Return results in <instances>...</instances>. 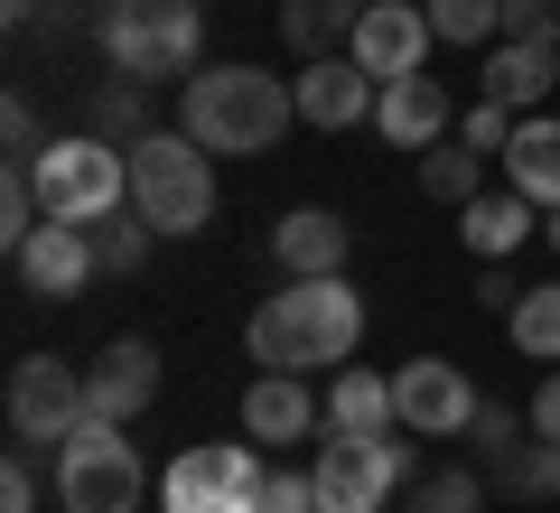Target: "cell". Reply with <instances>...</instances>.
<instances>
[{
    "label": "cell",
    "mask_w": 560,
    "mask_h": 513,
    "mask_svg": "<svg viewBox=\"0 0 560 513\" xmlns=\"http://www.w3.org/2000/svg\"><path fill=\"white\" fill-rule=\"evenodd\" d=\"M197 38H206L197 0H103V57L131 84L197 75Z\"/></svg>",
    "instance_id": "4"
},
{
    "label": "cell",
    "mask_w": 560,
    "mask_h": 513,
    "mask_svg": "<svg viewBox=\"0 0 560 513\" xmlns=\"http://www.w3.org/2000/svg\"><path fill=\"white\" fill-rule=\"evenodd\" d=\"M393 420L411 439H448V430L477 420V383L448 355H411V364H393Z\"/></svg>",
    "instance_id": "10"
},
{
    "label": "cell",
    "mask_w": 560,
    "mask_h": 513,
    "mask_svg": "<svg viewBox=\"0 0 560 513\" xmlns=\"http://www.w3.org/2000/svg\"><path fill=\"white\" fill-rule=\"evenodd\" d=\"M0 140H10V159H38V150H47L38 103H28V94H10V103H0Z\"/></svg>",
    "instance_id": "31"
},
{
    "label": "cell",
    "mask_w": 560,
    "mask_h": 513,
    "mask_svg": "<svg viewBox=\"0 0 560 513\" xmlns=\"http://www.w3.org/2000/svg\"><path fill=\"white\" fill-rule=\"evenodd\" d=\"M458 234L477 261H514L523 243H533V197L523 187H504V197H467L458 206Z\"/></svg>",
    "instance_id": "20"
},
{
    "label": "cell",
    "mask_w": 560,
    "mask_h": 513,
    "mask_svg": "<svg viewBox=\"0 0 560 513\" xmlns=\"http://www.w3.org/2000/svg\"><path fill=\"white\" fill-rule=\"evenodd\" d=\"M551 84H560V38H504L486 66V103H504V113H541Z\"/></svg>",
    "instance_id": "18"
},
{
    "label": "cell",
    "mask_w": 560,
    "mask_h": 513,
    "mask_svg": "<svg viewBox=\"0 0 560 513\" xmlns=\"http://www.w3.org/2000/svg\"><path fill=\"white\" fill-rule=\"evenodd\" d=\"M430 38H448V47L504 38V0H430Z\"/></svg>",
    "instance_id": "28"
},
{
    "label": "cell",
    "mask_w": 560,
    "mask_h": 513,
    "mask_svg": "<svg viewBox=\"0 0 560 513\" xmlns=\"http://www.w3.org/2000/svg\"><path fill=\"white\" fill-rule=\"evenodd\" d=\"M243 346H253L261 374H327V364H346L364 346V299L346 290V271L290 280L280 299H261V308H253Z\"/></svg>",
    "instance_id": "1"
},
{
    "label": "cell",
    "mask_w": 560,
    "mask_h": 513,
    "mask_svg": "<svg viewBox=\"0 0 560 513\" xmlns=\"http://www.w3.org/2000/svg\"><path fill=\"white\" fill-rule=\"evenodd\" d=\"M486 504V476L477 467H430L411 486V513H477Z\"/></svg>",
    "instance_id": "29"
},
{
    "label": "cell",
    "mask_w": 560,
    "mask_h": 513,
    "mask_svg": "<svg viewBox=\"0 0 560 513\" xmlns=\"http://www.w3.org/2000/svg\"><path fill=\"white\" fill-rule=\"evenodd\" d=\"M84 401H94V420H121V430H131V420L160 401V346H150V336H113L94 355V374H84Z\"/></svg>",
    "instance_id": "12"
},
{
    "label": "cell",
    "mask_w": 560,
    "mask_h": 513,
    "mask_svg": "<svg viewBox=\"0 0 560 513\" xmlns=\"http://www.w3.org/2000/svg\"><path fill=\"white\" fill-rule=\"evenodd\" d=\"M533 430L560 439V374H541V393H533Z\"/></svg>",
    "instance_id": "37"
},
{
    "label": "cell",
    "mask_w": 560,
    "mask_h": 513,
    "mask_svg": "<svg viewBox=\"0 0 560 513\" xmlns=\"http://www.w3.org/2000/svg\"><path fill=\"white\" fill-rule=\"evenodd\" d=\"M215 150H197L187 131H140L131 140V206L160 234H206L215 224Z\"/></svg>",
    "instance_id": "3"
},
{
    "label": "cell",
    "mask_w": 560,
    "mask_h": 513,
    "mask_svg": "<svg viewBox=\"0 0 560 513\" xmlns=\"http://www.w3.org/2000/svg\"><path fill=\"white\" fill-rule=\"evenodd\" d=\"M28 168H38V206L57 224H94V215H113V206H131V150H121V140L75 131V140H47Z\"/></svg>",
    "instance_id": "5"
},
{
    "label": "cell",
    "mask_w": 560,
    "mask_h": 513,
    "mask_svg": "<svg viewBox=\"0 0 560 513\" xmlns=\"http://www.w3.org/2000/svg\"><path fill=\"white\" fill-rule=\"evenodd\" d=\"M514 121H523V113H504V103H477V113L458 121V140H467V150H486V159H504V140H514Z\"/></svg>",
    "instance_id": "30"
},
{
    "label": "cell",
    "mask_w": 560,
    "mask_h": 513,
    "mask_svg": "<svg viewBox=\"0 0 560 513\" xmlns=\"http://www.w3.org/2000/svg\"><path fill=\"white\" fill-rule=\"evenodd\" d=\"M261 513H327L318 476H271V486H261Z\"/></svg>",
    "instance_id": "33"
},
{
    "label": "cell",
    "mask_w": 560,
    "mask_h": 513,
    "mask_svg": "<svg viewBox=\"0 0 560 513\" xmlns=\"http://www.w3.org/2000/svg\"><path fill=\"white\" fill-rule=\"evenodd\" d=\"M541 234H551V253H560V206H551V224H541Z\"/></svg>",
    "instance_id": "38"
},
{
    "label": "cell",
    "mask_w": 560,
    "mask_h": 513,
    "mask_svg": "<svg viewBox=\"0 0 560 513\" xmlns=\"http://www.w3.org/2000/svg\"><path fill=\"white\" fill-rule=\"evenodd\" d=\"M327 420V401H308L300 374H261L253 393H243V439L253 448H290V439H308Z\"/></svg>",
    "instance_id": "15"
},
{
    "label": "cell",
    "mask_w": 560,
    "mask_h": 513,
    "mask_svg": "<svg viewBox=\"0 0 560 513\" xmlns=\"http://www.w3.org/2000/svg\"><path fill=\"white\" fill-rule=\"evenodd\" d=\"M84 131H94V140H140V131H150V84L103 75L94 94H84Z\"/></svg>",
    "instance_id": "23"
},
{
    "label": "cell",
    "mask_w": 560,
    "mask_h": 513,
    "mask_svg": "<svg viewBox=\"0 0 560 513\" xmlns=\"http://www.w3.org/2000/svg\"><path fill=\"white\" fill-rule=\"evenodd\" d=\"M420 187H430L440 206L486 197V150H467V140H430V150H420Z\"/></svg>",
    "instance_id": "25"
},
{
    "label": "cell",
    "mask_w": 560,
    "mask_h": 513,
    "mask_svg": "<svg viewBox=\"0 0 560 513\" xmlns=\"http://www.w3.org/2000/svg\"><path fill=\"white\" fill-rule=\"evenodd\" d=\"M514 346L533 364H560V280H541V290L514 299Z\"/></svg>",
    "instance_id": "27"
},
{
    "label": "cell",
    "mask_w": 560,
    "mask_h": 513,
    "mask_svg": "<svg viewBox=\"0 0 560 513\" xmlns=\"http://www.w3.org/2000/svg\"><path fill=\"white\" fill-rule=\"evenodd\" d=\"M327 430H337V439L401 430V420H393V374H337V383H327Z\"/></svg>",
    "instance_id": "21"
},
{
    "label": "cell",
    "mask_w": 560,
    "mask_h": 513,
    "mask_svg": "<svg viewBox=\"0 0 560 513\" xmlns=\"http://www.w3.org/2000/svg\"><path fill=\"white\" fill-rule=\"evenodd\" d=\"M467 439H477V448L495 457V448H514V439H523V420L504 411V401H477V420H467Z\"/></svg>",
    "instance_id": "34"
},
{
    "label": "cell",
    "mask_w": 560,
    "mask_h": 513,
    "mask_svg": "<svg viewBox=\"0 0 560 513\" xmlns=\"http://www.w3.org/2000/svg\"><path fill=\"white\" fill-rule=\"evenodd\" d=\"M486 476H495V486H514V494H560V439H541L533 430V448H495L486 457Z\"/></svg>",
    "instance_id": "26"
},
{
    "label": "cell",
    "mask_w": 560,
    "mask_h": 513,
    "mask_svg": "<svg viewBox=\"0 0 560 513\" xmlns=\"http://www.w3.org/2000/svg\"><path fill=\"white\" fill-rule=\"evenodd\" d=\"M374 131L393 140V150H430V140H448V94L440 75H393L374 103Z\"/></svg>",
    "instance_id": "17"
},
{
    "label": "cell",
    "mask_w": 560,
    "mask_h": 513,
    "mask_svg": "<svg viewBox=\"0 0 560 513\" xmlns=\"http://www.w3.org/2000/svg\"><path fill=\"white\" fill-rule=\"evenodd\" d=\"M10 261H20V290H28V299H75L84 280H94V234H84V224H57V215H47L38 234L10 253Z\"/></svg>",
    "instance_id": "14"
},
{
    "label": "cell",
    "mask_w": 560,
    "mask_h": 513,
    "mask_svg": "<svg viewBox=\"0 0 560 513\" xmlns=\"http://www.w3.org/2000/svg\"><path fill=\"white\" fill-rule=\"evenodd\" d=\"M504 38H560V0H504Z\"/></svg>",
    "instance_id": "32"
},
{
    "label": "cell",
    "mask_w": 560,
    "mask_h": 513,
    "mask_svg": "<svg viewBox=\"0 0 560 513\" xmlns=\"http://www.w3.org/2000/svg\"><path fill=\"white\" fill-rule=\"evenodd\" d=\"M346 47H355V66H364L374 84L420 75V66H430V10H420V0H374Z\"/></svg>",
    "instance_id": "11"
},
{
    "label": "cell",
    "mask_w": 560,
    "mask_h": 513,
    "mask_svg": "<svg viewBox=\"0 0 560 513\" xmlns=\"http://www.w3.org/2000/svg\"><path fill=\"white\" fill-rule=\"evenodd\" d=\"M290 121H300V94L280 75H261V66H197L187 94H178V131L197 140V150H215V159L280 150Z\"/></svg>",
    "instance_id": "2"
},
{
    "label": "cell",
    "mask_w": 560,
    "mask_h": 513,
    "mask_svg": "<svg viewBox=\"0 0 560 513\" xmlns=\"http://www.w3.org/2000/svg\"><path fill=\"white\" fill-rule=\"evenodd\" d=\"M477 299H486V308H514V261H486V280H477Z\"/></svg>",
    "instance_id": "36"
},
{
    "label": "cell",
    "mask_w": 560,
    "mask_h": 513,
    "mask_svg": "<svg viewBox=\"0 0 560 513\" xmlns=\"http://www.w3.org/2000/svg\"><path fill=\"white\" fill-rule=\"evenodd\" d=\"M0 513H38V476H28V448H10V467H0Z\"/></svg>",
    "instance_id": "35"
},
{
    "label": "cell",
    "mask_w": 560,
    "mask_h": 513,
    "mask_svg": "<svg viewBox=\"0 0 560 513\" xmlns=\"http://www.w3.org/2000/svg\"><path fill=\"white\" fill-rule=\"evenodd\" d=\"M140 448L121 420H84L75 439L57 448V504L66 513H140Z\"/></svg>",
    "instance_id": "6"
},
{
    "label": "cell",
    "mask_w": 560,
    "mask_h": 513,
    "mask_svg": "<svg viewBox=\"0 0 560 513\" xmlns=\"http://www.w3.org/2000/svg\"><path fill=\"white\" fill-rule=\"evenodd\" d=\"M290 94H300V121H318V131H355V121H374L383 84L364 75L355 57H308Z\"/></svg>",
    "instance_id": "13"
},
{
    "label": "cell",
    "mask_w": 560,
    "mask_h": 513,
    "mask_svg": "<svg viewBox=\"0 0 560 513\" xmlns=\"http://www.w3.org/2000/svg\"><path fill=\"white\" fill-rule=\"evenodd\" d=\"M346 215H327V206H300V215H280L271 224V261L290 280H327V271H346Z\"/></svg>",
    "instance_id": "16"
},
{
    "label": "cell",
    "mask_w": 560,
    "mask_h": 513,
    "mask_svg": "<svg viewBox=\"0 0 560 513\" xmlns=\"http://www.w3.org/2000/svg\"><path fill=\"white\" fill-rule=\"evenodd\" d=\"M84 234H94V271H140V261H150V243H160V224L140 215V206H113V215H94L84 224Z\"/></svg>",
    "instance_id": "24"
},
{
    "label": "cell",
    "mask_w": 560,
    "mask_h": 513,
    "mask_svg": "<svg viewBox=\"0 0 560 513\" xmlns=\"http://www.w3.org/2000/svg\"><path fill=\"white\" fill-rule=\"evenodd\" d=\"M374 0H280V38L300 47V57H327L337 38H355V20Z\"/></svg>",
    "instance_id": "22"
},
{
    "label": "cell",
    "mask_w": 560,
    "mask_h": 513,
    "mask_svg": "<svg viewBox=\"0 0 560 513\" xmlns=\"http://www.w3.org/2000/svg\"><path fill=\"white\" fill-rule=\"evenodd\" d=\"M411 439V430H401ZM393 430H374V439H337V448H318V504L327 513H383L393 504V486L411 476V448H401Z\"/></svg>",
    "instance_id": "7"
},
{
    "label": "cell",
    "mask_w": 560,
    "mask_h": 513,
    "mask_svg": "<svg viewBox=\"0 0 560 513\" xmlns=\"http://www.w3.org/2000/svg\"><path fill=\"white\" fill-rule=\"evenodd\" d=\"M261 457L253 448H178V467L160 476V504L168 513H261Z\"/></svg>",
    "instance_id": "8"
},
{
    "label": "cell",
    "mask_w": 560,
    "mask_h": 513,
    "mask_svg": "<svg viewBox=\"0 0 560 513\" xmlns=\"http://www.w3.org/2000/svg\"><path fill=\"white\" fill-rule=\"evenodd\" d=\"M504 187H523L533 206H560V121L523 113L514 140H504Z\"/></svg>",
    "instance_id": "19"
},
{
    "label": "cell",
    "mask_w": 560,
    "mask_h": 513,
    "mask_svg": "<svg viewBox=\"0 0 560 513\" xmlns=\"http://www.w3.org/2000/svg\"><path fill=\"white\" fill-rule=\"evenodd\" d=\"M94 420V401H84V374L57 355H20L10 364V430L28 439V448H66V439Z\"/></svg>",
    "instance_id": "9"
}]
</instances>
